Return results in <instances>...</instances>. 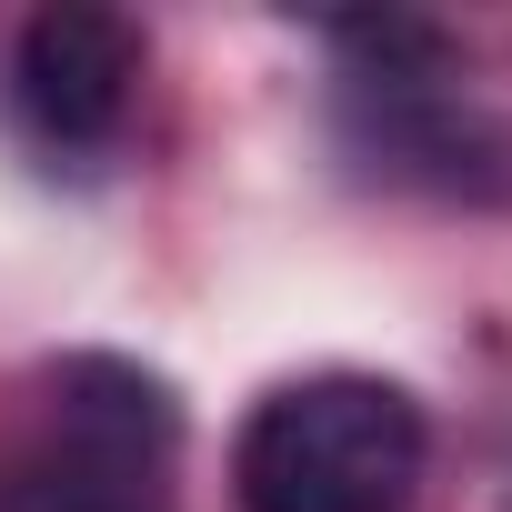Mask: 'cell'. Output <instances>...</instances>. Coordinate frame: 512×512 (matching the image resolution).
I'll use <instances>...</instances> for the list:
<instances>
[{
  "label": "cell",
  "mask_w": 512,
  "mask_h": 512,
  "mask_svg": "<svg viewBox=\"0 0 512 512\" xmlns=\"http://www.w3.org/2000/svg\"><path fill=\"white\" fill-rule=\"evenodd\" d=\"M342 151L402 191L512 201V121L462 101L452 81H352L342 91Z\"/></svg>",
  "instance_id": "7a4b0ae2"
},
{
  "label": "cell",
  "mask_w": 512,
  "mask_h": 512,
  "mask_svg": "<svg viewBox=\"0 0 512 512\" xmlns=\"http://www.w3.org/2000/svg\"><path fill=\"white\" fill-rule=\"evenodd\" d=\"M241 512H402L422 482V402L372 372L282 382L231 442Z\"/></svg>",
  "instance_id": "6da1fadb"
},
{
  "label": "cell",
  "mask_w": 512,
  "mask_h": 512,
  "mask_svg": "<svg viewBox=\"0 0 512 512\" xmlns=\"http://www.w3.org/2000/svg\"><path fill=\"white\" fill-rule=\"evenodd\" d=\"M11 91L31 111L41 141L61 151H91L121 131L131 91H141V31L121 11H91V0H61L21 31V61H11Z\"/></svg>",
  "instance_id": "3957f363"
}]
</instances>
